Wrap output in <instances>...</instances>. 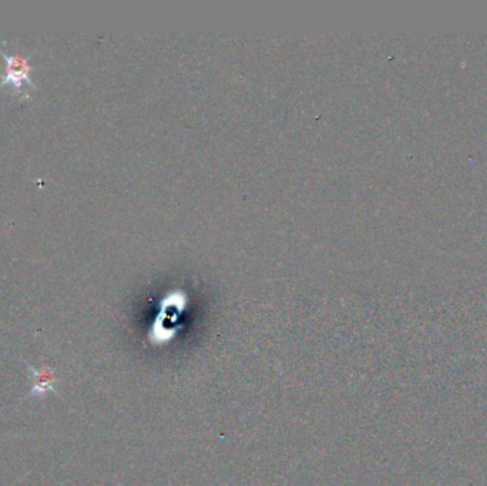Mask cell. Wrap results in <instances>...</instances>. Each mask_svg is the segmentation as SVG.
I'll use <instances>...</instances> for the list:
<instances>
[{"mask_svg":"<svg viewBox=\"0 0 487 486\" xmlns=\"http://www.w3.org/2000/svg\"><path fill=\"white\" fill-rule=\"evenodd\" d=\"M5 59L8 60V73L2 84L13 83L19 88L23 80H27V74L31 72V66L27 65V59H24V57L19 54H15V56L5 54Z\"/></svg>","mask_w":487,"mask_h":486,"instance_id":"cell-1","label":"cell"}]
</instances>
